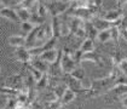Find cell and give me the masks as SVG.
<instances>
[{"instance_id":"obj_11","label":"cell","mask_w":127,"mask_h":109,"mask_svg":"<svg viewBox=\"0 0 127 109\" xmlns=\"http://www.w3.org/2000/svg\"><path fill=\"white\" fill-rule=\"evenodd\" d=\"M81 62H92V63H96L99 67L103 66V63H102V56L99 53H96L95 51L93 52H88V53H84L82 55V58H81Z\"/></svg>"},{"instance_id":"obj_20","label":"cell","mask_w":127,"mask_h":109,"mask_svg":"<svg viewBox=\"0 0 127 109\" xmlns=\"http://www.w3.org/2000/svg\"><path fill=\"white\" fill-rule=\"evenodd\" d=\"M24 66H26V68H27V72L34 78V80H35L36 82H38L39 80H41V78L44 76V73H41L40 70H38L36 68H34L33 66H30L29 63H28V64H24Z\"/></svg>"},{"instance_id":"obj_4","label":"cell","mask_w":127,"mask_h":109,"mask_svg":"<svg viewBox=\"0 0 127 109\" xmlns=\"http://www.w3.org/2000/svg\"><path fill=\"white\" fill-rule=\"evenodd\" d=\"M91 23L95 26V28L98 30V32H103V30H108V29H111L114 27L113 23L105 21L104 18H102L100 16H95L93 20L91 21Z\"/></svg>"},{"instance_id":"obj_16","label":"cell","mask_w":127,"mask_h":109,"mask_svg":"<svg viewBox=\"0 0 127 109\" xmlns=\"http://www.w3.org/2000/svg\"><path fill=\"white\" fill-rule=\"evenodd\" d=\"M108 93H114V95H116V96H119L121 98V97H124V96L127 95V84L116 85V86H114L113 89L110 90Z\"/></svg>"},{"instance_id":"obj_13","label":"cell","mask_w":127,"mask_h":109,"mask_svg":"<svg viewBox=\"0 0 127 109\" xmlns=\"http://www.w3.org/2000/svg\"><path fill=\"white\" fill-rule=\"evenodd\" d=\"M51 26H52V30H53V36L59 39L62 36V17H53L51 20Z\"/></svg>"},{"instance_id":"obj_2","label":"cell","mask_w":127,"mask_h":109,"mask_svg":"<svg viewBox=\"0 0 127 109\" xmlns=\"http://www.w3.org/2000/svg\"><path fill=\"white\" fill-rule=\"evenodd\" d=\"M80 66L75 61L73 60V57L68 55V53H62V60H61V67H62V70H63V74L65 75H70L74 70L76 69V67Z\"/></svg>"},{"instance_id":"obj_27","label":"cell","mask_w":127,"mask_h":109,"mask_svg":"<svg viewBox=\"0 0 127 109\" xmlns=\"http://www.w3.org/2000/svg\"><path fill=\"white\" fill-rule=\"evenodd\" d=\"M45 21H46V18L39 16L38 13H33V15H32V18H30V22H32L35 27H39V26L45 24Z\"/></svg>"},{"instance_id":"obj_30","label":"cell","mask_w":127,"mask_h":109,"mask_svg":"<svg viewBox=\"0 0 127 109\" xmlns=\"http://www.w3.org/2000/svg\"><path fill=\"white\" fill-rule=\"evenodd\" d=\"M62 107H63V104H62L61 101L45 103V109H62Z\"/></svg>"},{"instance_id":"obj_9","label":"cell","mask_w":127,"mask_h":109,"mask_svg":"<svg viewBox=\"0 0 127 109\" xmlns=\"http://www.w3.org/2000/svg\"><path fill=\"white\" fill-rule=\"evenodd\" d=\"M0 15H1V17H4V18H7V20H10V21H13V22H17V21H20L16 9H12V7L1 6V9H0Z\"/></svg>"},{"instance_id":"obj_5","label":"cell","mask_w":127,"mask_h":109,"mask_svg":"<svg viewBox=\"0 0 127 109\" xmlns=\"http://www.w3.org/2000/svg\"><path fill=\"white\" fill-rule=\"evenodd\" d=\"M15 58L21 62V63H23V64H28L30 63V61H32V55L29 53V51L28 49H26V47H18V49H16L15 51Z\"/></svg>"},{"instance_id":"obj_7","label":"cell","mask_w":127,"mask_h":109,"mask_svg":"<svg viewBox=\"0 0 127 109\" xmlns=\"http://www.w3.org/2000/svg\"><path fill=\"white\" fill-rule=\"evenodd\" d=\"M67 76V80L64 79V82L68 85V87L70 90H73L75 93H82V92H86L84 87H82V81H80L78 79H74L71 78L70 75H65Z\"/></svg>"},{"instance_id":"obj_6","label":"cell","mask_w":127,"mask_h":109,"mask_svg":"<svg viewBox=\"0 0 127 109\" xmlns=\"http://www.w3.org/2000/svg\"><path fill=\"white\" fill-rule=\"evenodd\" d=\"M65 15H67V13H65ZM67 17H68V23H69V27H70L71 34H75V33H76L80 28H82V27L85 26V23H86V22H84L81 18H79V17L74 16V15H67Z\"/></svg>"},{"instance_id":"obj_25","label":"cell","mask_w":127,"mask_h":109,"mask_svg":"<svg viewBox=\"0 0 127 109\" xmlns=\"http://www.w3.org/2000/svg\"><path fill=\"white\" fill-rule=\"evenodd\" d=\"M35 28H36V27H35V26H34V24H33L30 21H29V22H21V30H22L23 33H26L27 35H28V34H30L33 30L35 29Z\"/></svg>"},{"instance_id":"obj_31","label":"cell","mask_w":127,"mask_h":109,"mask_svg":"<svg viewBox=\"0 0 127 109\" xmlns=\"http://www.w3.org/2000/svg\"><path fill=\"white\" fill-rule=\"evenodd\" d=\"M29 108H30V109H45V103H44L42 101L35 99V101L30 102Z\"/></svg>"},{"instance_id":"obj_21","label":"cell","mask_w":127,"mask_h":109,"mask_svg":"<svg viewBox=\"0 0 127 109\" xmlns=\"http://www.w3.org/2000/svg\"><path fill=\"white\" fill-rule=\"evenodd\" d=\"M75 98H76V93H75L73 90L68 89L67 91H65L64 96L62 97L61 102H62V104H63V106H65V104H69L70 102H73V101H74Z\"/></svg>"},{"instance_id":"obj_34","label":"cell","mask_w":127,"mask_h":109,"mask_svg":"<svg viewBox=\"0 0 127 109\" xmlns=\"http://www.w3.org/2000/svg\"><path fill=\"white\" fill-rule=\"evenodd\" d=\"M121 103H122L124 108L127 109V95L126 96H124V97H121Z\"/></svg>"},{"instance_id":"obj_33","label":"cell","mask_w":127,"mask_h":109,"mask_svg":"<svg viewBox=\"0 0 127 109\" xmlns=\"http://www.w3.org/2000/svg\"><path fill=\"white\" fill-rule=\"evenodd\" d=\"M76 38H79V39H87V33H86V29H85V26L82 27V28H80V29L74 34Z\"/></svg>"},{"instance_id":"obj_26","label":"cell","mask_w":127,"mask_h":109,"mask_svg":"<svg viewBox=\"0 0 127 109\" xmlns=\"http://www.w3.org/2000/svg\"><path fill=\"white\" fill-rule=\"evenodd\" d=\"M35 13H38L39 16L46 18V16L49 15V11H47V7H46V5H45V1H39V5H38V7H36V12H35Z\"/></svg>"},{"instance_id":"obj_35","label":"cell","mask_w":127,"mask_h":109,"mask_svg":"<svg viewBox=\"0 0 127 109\" xmlns=\"http://www.w3.org/2000/svg\"><path fill=\"white\" fill-rule=\"evenodd\" d=\"M120 30H121V29H120ZM121 38H124V40H125V41H127V29L121 30Z\"/></svg>"},{"instance_id":"obj_8","label":"cell","mask_w":127,"mask_h":109,"mask_svg":"<svg viewBox=\"0 0 127 109\" xmlns=\"http://www.w3.org/2000/svg\"><path fill=\"white\" fill-rule=\"evenodd\" d=\"M29 64L30 66H33L34 68H36L38 70H40L41 73H44V74H49L50 67H51L50 63L45 62V61H42L40 57H33Z\"/></svg>"},{"instance_id":"obj_36","label":"cell","mask_w":127,"mask_h":109,"mask_svg":"<svg viewBox=\"0 0 127 109\" xmlns=\"http://www.w3.org/2000/svg\"><path fill=\"white\" fill-rule=\"evenodd\" d=\"M24 109H30V108H24Z\"/></svg>"},{"instance_id":"obj_22","label":"cell","mask_w":127,"mask_h":109,"mask_svg":"<svg viewBox=\"0 0 127 109\" xmlns=\"http://www.w3.org/2000/svg\"><path fill=\"white\" fill-rule=\"evenodd\" d=\"M20 93H21V91H18V90L11 89V87H7L5 85L1 86V95H6V96H9L11 98H17Z\"/></svg>"},{"instance_id":"obj_23","label":"cell","mask_w":127,"mask_h":109,"mask_svg":"<svg viewBox=\"0 0 127 109\" xmlns=\"http://www.w3.org/2000/svg\"><path fill=\"white\" fill-rule=\"evenodd\" d=\"M70 76L74 78V79H78V80H80V81H82V80L86 78V76H85V69H84L81 66H78L76 69L70 74Z\"/></svg>"},{"instance_id":"obj_24","label":"cell","mask_w":127,"mask_h":109,"mask_svg":"<svg viewBox=\"0 0 127 109\" xmlns=\"http://www.w3.org/2000/svg\"><path fill=\"white\" fill-rule=\"evenodd\" d=\"M97 39H98V41H100V42H103V44H105V42H108V41H110V40H111V30L108 29V30L99 32Z\"/></svg>"},{"instance_id":"obj_15","label":"cell","mask_w":127,"mask_h":109,"mask_svg":"<svg viewBox=\"0 0 127 109\" xmlns=\"http://www.w3.org/2000/svg\"><path fill=\"white\" fill-rule=\"evenodd\" d=\"M50 81H51V75H50V74H44V76L41 78V80H39V81L36 82V85H35L36 91L40 92V91L45 90L46 87H49Z\"/></svg>"},{"instance_id":"obj_3","label":"cell","mask_w":127,"mask_h":109,"mask_svg":"<svg viewBox=\"0 0 127 109\" xmlns=\"http://www.w3.org/2000/svg\"><path fill=\"white\" fill-rule=\"evenodd\" d=\"M102 18H104L105 21L110 22V23H115L117 21L122 20V16H124V11L120 10V9H113V10L105 11L103 15H99Z\"/></svg>"},{"instance_id":"obj_14","label":"cell","mask_w":127,"mask_h":109,"mask_svg":"<svg viewBox=\"0 0 127 109\" xmlns=\"http://www.w3.org/2000/svg\"><path fill=\"white\" fill-rule=\"evenodd\" d=\"M69 87H68V85L64 82V81H61V82H58L56 86H53L52 89H51V91L57 96V98L61 101L62 99V97L64 96V93H65V91L68 90Z\"/></svg>"},{"instance_id":"obj_17","label":"cell","mask_w":127,"mask_h":109,"mask_svg":"<svg viewBox=\"0 0 127 109\" xmlns=\"http://www.w3.org/2000/svg\"><path fill=\"white\" fill-rule=\"evenodd\" d=\"M80 50H81L84 53L93 52V51H95V42H93V40L90 39V38L85 39L81 42V45H80Z\"/></svg>"},{"instance_id":"obj_1","label":"cell","mask_w":127,"mask_h":109,"mask_svg":"<svg viewBox=\"0 0 127 109\" xmlns=\"http://www.w3.org/2000/svg\"><path fill=\"white\" fill-rule=\"evenodd\" d=\"M45 5L47 7L49 15L53 17H59L62 15H65L71 6V1H62V0H56V1H45Z\"/></svg>"},{"instance_id":"obj_32","label":"cell","mask_w":127,"mask_h":109,"mask_svg":"<svg viewBox=\"0 0 127 109\" xmlns=\"http://www.w3.org/2000/svg\"><path fill=\"white\" fill-rule=\"evenodd\" d=\"M117 68L120 69V72L125 75L127 78V58H125V60H122L120 63H119V66H117Z\"/></svg>"},{"instance_id":"obj_10","label":"cell","mask_w":127,"mask_h":109,"mask_svg":"<svg viewBox=\"0 0 127 109\" xmlns=\"http://www.w3.org/2000/svg\"><path fill=\"white\" fill-rule=\"evenodd\" d=\"M59 51H61V50H57V49L49 50V51H45L42 55H40L39 57L42 61H45V62L50 63V64H53V63L57 61V58H58Z\"/></svg>"},{"instance_id":"obj_18","label":"cell","mask_w":127,"mask_h":109,"mask_svg":"<svg viewBox=\"0 0 127 109\" xmlns=\"http://www.w3.org/2000/svg\"><path fill=\"white\" fill-rule=\"evenodd\" d=\"M17 11V15H18V18H20L21 22H29L30 18H32V11L27 10V9H24V7H18V9H16Z\"/></svg>"},{"instance_id":"obj_19","label":"cell","mask_w":127,"mask_h":109,"mask_svg":"<svg viewBox=\"0 0 127 109\" xmlns=\"http://www.w3.org/2000/svg\"><path fill=\"white\" fill-rule=\"evenodd\" d=\"M85 29H86V33H87V38H90V39H92V40L97 39L99 32L95 28V26L91 22H86L85 23Z\"/></svg>"},{"instance_id":"obj_29","label":"cell","mask_w":127,"mask_h":109,"mask_svg":"<svg viewBox=\"0 0 127 109\" xmlns=\"http://www.w3.org/2000/svg\"><path fill=\"white\" fill-rule=\"evenodd\" d=\"M111 40H115V42H119V39L121 38V30L120 27H113L111 28Z\"/></svg>"},{"instance_id":"obj_12","label":"cell","mask_w":127,"mask_h":109,"mask_svg":"<svg viewBox=\"0 0 127 109\" xmlns=\"http://www.w3.org/2000/svg\"><path fill=\"white\" fill-rule=\"evenodd\" d=\"M9 44L11 46L15 47H26V42H27V35H11L9 38Z\"/></svg>"},{"instance_id":"obj_28","label":"cell","mask_w":127,"mask_h":109,"mask_svg":"<svg viewBox=\"0 0 127 109\" xmlns=\"http://www.w3.org/2000/svg\"><path fill=\"white\" fill-rule=\"evenodd\" d=\"M57 41H58L57 38H52L51 40H49V41L42 46V47H44V52H45V51H49V50L56 49V44H57Z\"/></svg>"}]
</instances>
